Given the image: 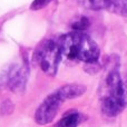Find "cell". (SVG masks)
<instances>
[{
  "instance_id": "1",
  "label": "cell",
  "mask_w": 127,
  "mask_h": 127,
  "mask_svg": "<svg viewBox=\"0 0 127 127\" xmlns=\"http://www.w3.org/2000/svg\"><path fill=\"white\" fill-rule=\"evenodd\" d=\"M62 54L68 60H79L86 64L97 63L100 55L97 44L80 31L64 35L58 42Z\"/></svg>"
},
{
  "instance_id": "2",
  "label": "cell",
  "mask_w": 127,
  "mask_h": 127,
  "mask_svg": "<svg viewBox=\"0 0 127 127\" xmlns=\"http://www.w3.org/2000/svg\"><path fill=\"white\" fill-rule=\"evenodd\" d=\"M62 56L63 54L59 45L53 40H46L36 49L33 54V62L46 75L55 76L62 60Z\"/></svg>"
},
{
  "instance_id": "3",
  "label": "cell",
  "mask_w": 127,
  "mask_h": 127,
  "mask_svg": "<svg viewBox=\"0 0 127 127\" xmlns=\"http://www.w3.org/2000/svg\"><path fill=\"white\" fill-rule=\"evenodd\" d=\"M29 75V67L27 60L20 65L16 64L7 69V71L2 76V83L6 85L11 92L16 94H21L26 89V84Z\"/></svg>"
},
{
  "instance_id": "4",
  "label": "cell",
  "mask_w": 127,
  "mask_h": 127,
  "mask_svg": "<svg viewBox=\"0 0 127 127\" xmlns=\"http://www.w3.org/2000/svg\"><path fill=\"white\" fill-rule=\"evenodd\" d=\"M63 103L64 101L59 98L56 92L47 96L35 113L36 123L38 125H47L53 122Z\"/></svg>"
},
{
  "instance_id": "5",
  "label": "cell",
  "mask_w": 127,
  "mask_h": 127,
  "mask_svg": "<svg viewBox=\"0 0 127 127\" xmlns=\"http://www.w3.org/2000/svg\"><path fill=\"white\" fill-rule=\"evenodd\" d=\"M125 104L122 103L121 100L114 98L113 96L106 95L104 96L101 100V110L103 113L108 117H115L122 113V110L125 108Z\"/></svg>"
},
{
  "instance_id": "6",
  "label": "cell",
  "mask_w": 127,
  "mask_h": 127,
  "mask_svg": "<svg viewBox=\"0 0 127 127\" xmlns=\"http://www.w3.org/2000/svg\"><path fill=\"white\" fill-rule=\"evenodd\" d=\"M86 92V87L80 84H69L60 87L58 90H56L57 95L63 101L67 99H74L77 97H80Z\"/></svg>"
},
{
  "instance_id": "7",
  "label": "cell",
  "mask_w": 127,
  "mask_h": 127,
  "mask_svg": "<svg viewBox=\"0 0 127 127\" xmlns=\"http://www.w3.org/2000/svg\"><path fill=\"white\" fill-rule=\"evenodd\" d=\"M83 121H84V117L80 113L70 112V113H67L56 124L55 127H78Z\"/></svg>"
},
{
  "instance_id": "8",
  "label": "cell",
  "mask_w": 127,
  "mask_h": 127,
  "mask_svg": "<svg viewBox=\"0 0 127 127\" xmlns=\"http://www.w3.org/2000/svg\"><path fill=\"white\" fill-rule=\"evenodd\" d=\"M109 10L122 17H127V0H113Z\"/></svg>"
},
{
  "instance_id": "9",
  "label": "cell",
  "mask_w": 127,
  "mask_h": 127,
  "mask_svg": "<svg viewBox=\"0 0 127 127\" xmlns=\"http://www.w3.org/2000/svg\"><path fill=\"white\" fill-rule=\"evenodd\" d=\"M113 0H87L88 8L93 10H103V9H109L112 7Z\"/></svg>"
},
{
  "instance_id": "10",
  "label": "cell",
  "mask_w": 127,
  "mask_h": 127,
  "mask_svg": "<svg viewBox=\"0 0 127 127\" xmlns=\"http://www.w3.org/2000/svg\"><path fill=\"white\" fill-rule=\"evenodd\" d=\"M88 26H89V20L86 17H80L76 22L72 24V28L77 31L85 30L86 28H88Z\"/></svg>"
},
{
  "instance_id": "11",
  "label": "cell",
  "mask_w": 127,
  "mask_h": 127,
  "mask_svg": "<svg viewBox=\"0 0 127 127\" xmlns=\"http://www.w3.org/2000/svg\"><path fill=\"white\" fill-rule=\"evenodd\" d=\"M51 1L53 0H33L30 6V9L31 10H39V9H42L46 6H48Z\"/></svg>"
},
{
  "instance_id": "12",
  "label": "cell",
  "mask_w": 127,
  "mask_h": 127,
  "mask_svg": "<svg viewBox=\"0 0 127 127\" xmlns=\"http://www.w3.org/2000/svg\"><path fill=\"white\" fill-rule=\"evenodd\" d=\"M124 89H125V97H126V103H127V78L124 80Z\"/></svg>"
}]
</instances>
